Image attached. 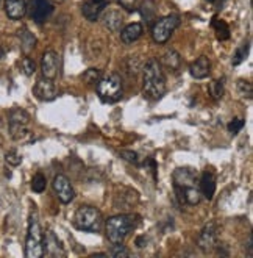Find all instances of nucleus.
<instances>
[{
	"label": "nucleus",
	"mask_w": 253,
	"mask_h": 258,
	"mask_svg": "<svg viewBox=\"0 0 253 258\" xmlns=\"http://www.w3.org/2000/svg\"><path fill=\"white\" fill-rule=\"evenodd\" d=\"M144 94L155 100L166 94V77L162 72V64L156 58H150L142 69Z\"/></svg>",
	"instance_id": "nucleus-1"
},
{
	"label": "nucleus",
	"mask_w": 253,
	"mask_h": 258,
	"mask_svg": "<svg viewBox=\"0 0 253 258\" xmlns=\"http://www.w3.org/2000/svg\"><path fill=\"white\" fill-rule=\"evenodd\" d=\"M136 225H138L136 215L124 213V215L111 216L105 225L107 238L113 242V244H116V242H124V239L128 236V233L136 229Z\"/></svg>",
	"instance_id": "nucleus-2"
},
{
	"label": "nucleus",
	"mask_w": 253,
	"mask_h": 258,
	"mask_svg": "<svg viewBox=\"0 0 253 258\" xmlns=\"http://www.w3.org/2000/svg\"><path fill=\"white\" fill-rule=\"evenodd\" d=\"M44 255V233L38 219L36 211L28 218V230L25 238V256L39 258Z\"/></svg>",
	"instance_id": "nucleus-3"
},
{
	"label": "nucleus",
	"mask_w": 253,
	"mask_h": 258,
	"mask_svg": "<svg viewBox=\"0 0 253 258\" xmlns=\"http://www.w3.org/2000/svg\"><path fill=\"white\" fill-rule=\"evenodd\" d=\"M73 225L81 232L99 233L103 227V216L96 207L81 205L73 215Z\"/></svg>",
	"instance_id": "nucleus-4"
},
{
	"label": "nucleus",
	"mask_w": 253,
	"mask_h": 258,
	"mask_svg": "<svg viewBox=\"0 0 253 258\" xmlns=\"http://www.w3.org/2000/svg\"><path fill=\"white\" fill-rule=\"evenodd\" d=\"M97 94L102 102L114 103L122 99L124 89L122 80L117 74H110L108 77H103L97 82Z\"/></svg>",
	"instance_id": "nucleus-5"
},
{
	"label": "nucleus",
	"mask_w": 253,
	"mask_h": 258,
	"mask_svg": "<svg viewBox=\"0 0 253 258\" xmlns=\"http://www.w3.org/2000/svg\"><path fill=\"white\" fill-rule=\"evenodd\" d=\"M10 135L14 141H22L30 135V116L22 108H13L8 114Z\"/></svg>",
	"instance_id": "nucleus-6"
},
{
	"label": "nucleus",
	"mask_w": 253,
	"mask_h": 258,
	"mask_svg": "<svg viewBox=\"0 0 253 258\" xmlns=\"http://www.w3.org/2000/svg\"><path fill=\"white\" fill-rule=\"evenodd\" d=\"M180 25V18L175 16V14H171V16H164L158 21H155V24L152 25V38L156 44H166L172 33Z\"/></svg>",
	"instance_id": "nucleus-7"
},
{
	"label": "nucleus",
	"mask_w": 253,
	"mask_h": 258,
	"mask_svg": "<svg viewBox=\"0 0 253 258\" xmlns=\"http://www.w3.org/2000/svg\"><path fill=\"white\" fill-rule=\"evenodd\" d=\"M172 180H174L175 194L182 192L188 188H192V186H199L197 172L192 168H177L172 174Z\"/></svg>",
	"instance_id": "nucleus-8"
},
{
	"label": "nucleus",
	"mask_w": 253,
	"mask_h": 258,
	"mask_svg": "<svg viewBox=\"0 0 253 258\" xmlns=\"http://www.w3.org/2000/svg\"><path fill=\"white\" fill-rule=\"evenodd\" d=\"M52 186L61 204H70L73 201V197H75V191L72 188L70 180L63 174L55 175V178L52 181Z\"/></svg>",
	"instance_id": "nucleus-9"
},
{
	"label": "nucleus",
	"mask_w": 253,
	"mask_h": 258,
	"mask_svg": "<svg viewBox=\"0 0 253 258\" xmlns=\"http://www.w3.org/2000/svg\"><path fill=\"white\" fill-rule=\"evenodd\" d=\"M217 236H219V229H217V224L216 222H210L206 224L200 235H199V247L203 250V252H210L213 249L217 247Z\"/></svg>",
	"instance_id": "nucleus-10"
},
{
	"label": "nucleus",
	"mask_w": 253,
	"mask_h": 258,
	"mask_svg": "<svg viewBox=\"0 0 253 258\" xmlns=\"http://www.w3.org/2000/svg\"><path fill=\"white\" fill-rule=\"evenodd\" d=\"M53 13V5L50 0H32L30 5V16L36 24L46 22Z\"/></svg>",
	"instance_id": "nucleus-11"
},
{
	"label": "nucleus",
	"mask_w": 253,
	"mask_h": 258,
	"mask_svg": "<svg viewBox=\"0 0 253 258\" xmlns=\"http://www.w3.org/2000/svg\"><path fill=\"white\" fill-rule=\"evenodd\" d=\"M59 68V56L55 50H46L42 53L41 58V71H42V77L46 79H55L58 74Z\"/></svg>",
	"instance_id": "nucleus-12"
},
{
	"label": "nucleus",
	"mask_w": 253,
	"mask_h": 258,
	"mask_svg": "<svg viewBox=\"0 0 253 258\" xmlns=\"http://www.w3.org/2000/svg\"><path fill=\"white\" fill-rule=\"evenodd\" d=\"M33 93L35 96L42 100V102H50L56 97L58 94V91H56V86L53 83L52 79H46V77H42L36 82L35 88H33Z\"/></svg>",
	"instance_id": "nucleus-13"
},
{
	"label": "nucleus",
	"mask_w": 253,
	"mask_h": 258,
	"mask_svg": "<svg viewBox=\"0 0 253 258\" xmlns=\"http://www.w3.org/2000/svg\"><path fill=\"white\" fill-rule=\"evenodd\" d=\"M107 7L108 0H85L81 5V13L89 22H96Z\"/></svg>",
	"instance_id": "nucleus-14"
},
{
	"label": "nucleus",
	"mask_w": 253,
	"mask_h": 258,
	"mask_svg": "<svg viewBox=\"0 0 253 258\" xmlns=\"http://www.w3.org/2000/svg\"><path fill=\"white\" fill-rule=\"evenodd\" d=\"M28 0H5L7 16L13 21H19L25 16Z\"/></svg>",
	"instance_id": "nucleus-15"
},
{
	"label": "nucleus",
	"mask_w": 253,
	"mask_h": 258,
	"mask_svg": "<svg viewBox=\"0 0 253 258\" xmlns=\"http://www.w3.org/2000/svg\"><path fill=\"white\" fill-rule=\"evenodd\" d=\"M189 72L194 79L197 80H202V79H206L208 75L211 72V61L208 56H200L197 58L194 63L189 66Z\"/></svg>",
	"instance_id": "nucleus-16"
},
{
	"label": "nucleus",
	"mask_w": 253,
	"mask_h": 258,
	"mask_svg": "<svg viewBox=\"0 0 253 258\" xmlns=\"http://www.w3.org/2000/svg\"><path fill=\"white\" fill-rule=\"evenodd\" d=\"M199 189L202 196H205L208 201H211L216 192V177L211 171H205L199 180Z\"/></svg>",
	"instance_id": "nucleus-17"
},
{
	"label": "nucleus",
	"mask_w": 253,
	"mask_h": 258,
	"mask_svg": "<svg viewBox=\"0 0 253 258\" xmlns=\"http://www.w3.org/2000/svg\"><path fill=\"white\" fill-rule=\"evenodd\" d=\"M44 253H49L52 256H58V255H64L63 246L59 239L55 236L53 232H47L46 233V239H44Z\"/></svg>",
	"instance_id": "nucleus-18"
},
{
	"label": "nucleus",
	"mask_w": 253,
	"mask_h": 258,
	"mask_svg": "<svg viewBox=\"0 0 253 258\" xmlns=\"http://www.w3.org/2000/svg\"><path fill=\"white\" fill-rule=\"evenodd\" d=\"M144 33V27L138 22L127 25L122 32H121V39L124 44H133L135 41H138Z\"/></svg>",
	"instance_id": "nucleus-19"
},
{
	"label": "nucleus",
	"mask_w": 253,
	"mask_h": 258,
	"mask_svg": "<svg viewBox=\"0 0 253 258\" xmlns=\"http://www.w3.org/2000/svg\"><path fill=\"white\" fill-rule=\"evenodd\" d=\"M103 24H105V27L108 30H111V32H119L122 24H124V18L119 11L111 10L105 14V16H103Z\"/></svg>",
	"instance_id": "nucleus-20"
},
{
	"label": "nucleus",
	"mask_w": 253,
	"mask_h": 258,
	"mask_svg": "<svg viewBox=\"0 0 253 258\" xmlns=\"http://www.w3.org/2000/svg\"><path fill=\"white\" fill-rule=\"evenodd\" d=\"M211 27L216 32V36H217L219 41H227L230 38V27H228V24L225 21H222V19L214 16L213 21H211Z\"/></svg>",
	"instance_id": "nucleus-21"
},
{
	"label": "nucleus",
	"mask_w": 253,
	"mask_h": 258,
	"mask_svg": "<svg viewBox=\"0 0 253 258\" xmlns=\"http://www.w3.org/2000/svg\"><path fill=\"white\" fill-rule=\"evenodd\" d=\"M19 39H21V45H22V50L25 53L32 52L36 47V38L33 36V33H30L27 28L19 30Z\"/></svg>",
	"instance_id": "nucleus-22"
},
{
	"label": "nucleus",
	"mask_w": 253,
	"mask_h": 258,
	"mask_svg": "<svg viewBox=\"0 0 253 258\" xmlns=\"http://www.w3.org/2000/svg\"><path fill=\"white\" fill-rule=\"evenodd\" d=\"M162 64H164L166 68H169L171 71H178L180 69V64H182V58H180V55H178V52L171 49L162 55Z\"/></svg>",
	"instance_id": "nucleus-23"
},
{
	"label": "nucleus",
	"mask_w": 253,
	"mask_h": 258,
	"mask_svg": "<svg viewBox=\"0 0 253 258\" xmlns=\"http://www.w3.org/2000/svg\"><path fill=\"white\" fill-rule=\"evenodd\" d=\"M141 14L145 18V21H153L155 19V13H156V8H155V2L153 0H145V2L141 4Z\"/></svg>",
	"instance_id": "nucleus-24"
},
{
	"label": "nucleus",
	"mask_w": 253,
	"mask_h": 258,
	"mask_svg": "<svg viewBox=\"0 0 253 258\" xmlns=\"http://www.w3.org/2000/svg\"><path fill=\"white\" fill-rule=\"evenodd\" d=\"M46 188H47V178H46V175L41 174V172L35 174V177L32 178V189L39 194V192L46 191Z\"/></svg>",
	"instance_id": "nucleus-25"
},
{
	"label": "nucleus",
	"mask_w": 253,
	"mask_h": 258,
	"mask_svg": "<svg viewBox=\"0 0 253 258\" xmlns=\"http://www.w3.org/2000/svg\"><path fill=\"white\" fill-rule=\"evenodd\" d=\"M248 49H250V45H248V42H245V44H242L241 47L236 50V53H234V56H233V59H231L233 66H239V64L244 61L245 56L248 55Z\"/></svg>",
	"instance_id": "nucleus-26"
},
{
	"label": "nucleus",
	"mask_w": 253,
	"mask_h": 258,
	"mask_svg": "<svg viewBox=\"0 0 253 258\" xmlns=\"http://www.w3.org/2000/svg\"><path fill=\"white\" fill-rule=\"evenodd\" d=\"M121 155L125 161L131 163V164H135V166H141L142 164V158L139 157V154H136V152H133V150H121Z\"/></svg>",
	"instance_id": "nucleus-27"
},
{
	"label": "nucleus",
	"mask_w": 253,
	"mask_h": 258,
	"mask_svg": "<svg viewBox=\"0 0 253 258\" xmlns=\"http://www.w3.org/2000/svg\"><path fill=\"white\" fill-rule=\"evenodd\" d=\"M210 94L213 96L214 100H220L224 96V82L216 80L210 85Z\"/></svg>",
	"instance_id": "nucleus-28"
},
{
	"label": "nucleus",
	"mask_w": 253,
	"mask_h": 258,
	"mask_svg": "<svg viewBox=\"0 0 253 258\" xmlns=\"http://www.w3.org/2000/svg\"><path fill=\"white\" fill-rule=\"evenodd\" d=\"M21 69L24 71L25 75H33L35 71H36V64L30 56H25V58H22V61H21Z\"/></svg>",
	"instance_id": "nucleus-29"
},
{
	"label": "nucleus",
	"mask_w": 253,
	"mask_h": 258,
	"mask_svg": "<svg viewBox=\"0 0 253 258\" xmlns=\"http://www.w3.org/2000/svg\"><path fill=\"white\" fill-rule=\"evenodd\" d=\"M100 71L99 69H88L85 74H83V80L89 85H94L100 80Z\"/></svg>",
	"instance_id": "nucleus-30"
},
{
	"label": "nucleus",
	"mask_w": 253,
	"mask_h": 258,
	"mask_svg": "<svg viewBox=\"0 0 253 258\" xmlns=\"http://www.w3.org/2000/svg\"><path fill=\"white\" fill-rule=\"evenodd\" d=\"M5 161L10 166H14V168H16V166H19L22 163V157L18 154L16 150H10V152H7V154H5Z\"/></svg>",
	"instance_id": "nucleus-31"
},
{
	"label": "nucleus",
	"mask_w": 253,
	"mask_h": 258,
	"mask_svg": "<svg viewBox=\"0 0 253 258\" xmlns=\"http://www.w3.org/2000/svg\"><path fill=\"white\" fill-rule=\"evenodd\" d=\"M237 91H239V94L242 97H247V99H251V83L250 82H244V80H239L237 82Z\"/></svg>",
	"instance_id": "nucleus-32"
},
{
	"label": "nucleus",
	"mask_w": 253,
	"mask_h": 258,
	"mask_svg": "<svg viewBox=\"0 0 253 258\" xmlns=\"http://www.w3.org/2000/svg\"><path fill=\"white\" fill-rule=\"evenodd\" d=\"M110 255L111 256H116V258L128 256V250H127V247L122 244V242H116V244H113V247L110 250Z\"/></svg>",
	"instance_id": "nucleus-33"
},
{
	"label": "nucleus",
	"mask_w": 253,
	"mask_h": 258,
	"mask_svg": "<svg viewBox=\"0 0 253 258\" xmlns=\"http://www.w3.org/2000/svg\"><path fill=\"white\" fill-rule=\"evenodd\" d=\"M244 125H245V120L241 119V117H236V119H233L231 122L228 124V132L233 133V135H236V133H239L242 130Z\"/></svg>",
	"instance_id": "nucleus-34"
},
{
	"label": "nucleus",
	"mask_w": 253,
	"mask_h": 258,
	"mask_svg": "<svg viewBox=\"0 0 253 258\" xmlns=\"http://www.w3.org/2000/svg\"><path fill=\"white\" fill-rule=\"evenodd\" d=\"M117 4L122 8H125L127 11H133L136 10V0H117Z\"/></svg>",
	"instance_id": "nucleus-35"
},
{
	"label": "nucleus",
	"mask_w": 253,
	"mask_h": 258,
	"mask_svg": "<svg viewBox=\"0 0 253 258\" xmlns=\"http://www.w3.org/2000/svg\"><path fill=\"white\" fill-rule=\"evenodd\" d=\"M145 244H147V239H145V236H138V238H136V246H138L139 249L145 247Z\"/></svg>",
	"instance_id": "nucleus-36"
},
{
	"label": "nucleus",
	"mask_w": 253,
	"mask_h": 258,
	"mask_svg": "<svg viewBox=\"0 0 253 258\" xmlns=\"http://www.w3.org/2000/svg\"><path fill=\"white\" fill-rule=\"evenodd\" d=\"M208 2H214V0H208Z\"/></svg>",
	"instance_id": "nucleus-37"
}]
</instances>
